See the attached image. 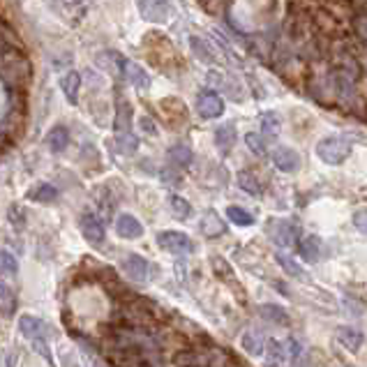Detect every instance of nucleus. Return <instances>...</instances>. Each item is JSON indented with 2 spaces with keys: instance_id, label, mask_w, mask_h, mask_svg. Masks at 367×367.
Listing matches in <instances>:
<instances>
[{
  "instance_id": "nucleus-1",
  "label": "nucleus",
  "mask_w": 367,
  "mask_h": 367,
  "mask_svg": "<svg viewBox=\"0 0 367 367\" xmlns=\"http://www.w3.org/2000/svg\"><path fill=\"white\" fill-rule=\"evenodd\" d=\"M132 109L129 104L123 99L118 104V114H116V146H118V153L123 155H134L136 148H139V136L132 132Z\"/></svg>"
},
{
  "instance_id": "nucleus-2",
  "label": "nucleus",
  "mask_w": 367,
  "mask_h": 367,
  "mask_svg": "<svg viewBox=\"0 0 367 367\" xmlns=\"http://www.w3.org/2000/svg\"><path fill=\"white\" fill-rule=\"evenodd\" d=\"M316 155L319 160H323L326 164H344L351 155V141H346L344 136H328V139L319 141L316 146Z\"/></svg>"
},
{
  "instance_id": "nucleus-3",
  "label": "nucleus",
  "mask_w": 367,
  "mask_h": 367,
  "mask_svg": "<svg viewBox=\"0 0 367 367\" xmlns=\"http://www.w3.org/2000/svg\"><path fill=\"white\" fill-rule=\"evenodd\" d=\"M266 231H268V238L275 242L277 247H291V245H296V240H298V227L291 224L289 220H270Z\"/></svg>"
},
{
  "instance_id": "nucleus-4",
  "label": "nucleus",
  "mask_w": 367,
  "mask_h": 367,
  "mask_svg": "<svg viewBox=\"0 0 367 367\" xmlns=\"http://www.w3.org/2000/svg\"><path fill=\"white\" fill-rule=\"evenodd\" d=\"M157 247H162L164 252H171V254H190L194 250V242H192L190 236L183 231H160Z\"/></svg>"
},
{
  "instance_id": "nucleus-5",
  "label": "nucleus",
  "mask_w": 367,
  "mask_h": 367,
  "mask_svg": "<svg viewBox=\"0 0 367 367\" xmlns=\"http://www.w3.org/2000/svg\"><path fill=\"white\" fill-rule=\"evenodd\" d=\"M139 16L148 23H164L169 18V0H139Z\"/></svg>"
},
{
  "instance_id": "nucleus-6",
  "label": "nucleus",
  "mask_w": 367,
  "mask_h": 367,
  "mask_svg": "<svg viewBox=\"0 0 367 367\" xmlns=\"http://www.w3.org/2000/svg\"><path fill=\"white\" fill-rule=\"evenodd\" d=\"M18 331H21L23 338H28L30 342L49 340V335H51L49 323L42 321L40 316H33V314H23L21 319H18Z\"/></svg>"
},
{
  "instance_id": "nucleus-7",
  "label": "nucleus",
  "mask_w": 367,
  "mask_h": 367,
  "mask_svg": "<svg viewBox=\"0 0 367 367\" xmlns=\"http://www.w3.org/2000/svg\"><path fill=\"white\" fill-rule=\"evenodd\" d=\"M121 268L129 279H134V282H146V279L151 277L153 266H151V261L139 257V254H129V257L123 259Z\"/></svg>"
},
{
  "instance_id": "nucleus-8",
  "label": "nucleus",
  "mask_w": 367,
  "mask_h": 367,
  "mask_svg": "<svg viewBox=\"0 0 367 367\" xmlns=\"http://www.w3.org/2000/svg\"><path fill=\"white\" fill-rule=\"evenodd\" d=\"M197 111H199V116L208 118V121L220 118L224 114V99L213 90H203L197 99Z\"/></svg>"
},
{
  "instance_id": "nucleus-9",
  "label": "nucleus",
  "mask_w": 367,
  "mask_h": 367,
  "mask_svg": "<svg viewBox=\"0 0 367 367\" xmlns=\"http://www.w3.org/2000/svg\"><path fill=\"white\" fill-rule=\"evenodd\" d=\"M79 229H81L84 238L88 240L90 245H102V242H104V236H107V231H104V224L99 222L95 215H90V213H84V215H81Z\"/></svg>"
},
{
  "instance_id": "nucleus-10",
  "label": "nucleus",
  "mask_w": 367,
  "mask_h": 367,
  "mask_svg": "<svg viewBox=\"0 0 367 367\" xmlns=\"http://www.w3.org/2000/svg\"><path fill=\"white\" fill-rule=\"evenodd\" d=\"M273 164L284 173H294L301 169V155H298L294 148L277 146L275 151H273Z\"/></svg>"
},
{
  "instance_id": "nucleus-11",
  "label": "nucleus",
  "mask_w": 367,
  "mask_h": 367,
  "mask_svg": "<svg viewBox=\"0 0 367 367\" xmlns=\"http://www.w3.org/2000/svg\"><path fill=\"white\" fill-rule=\"evenodd\" d=\"M116 233L121 236V238H127V240L141 238V236H144V224L136 220L134 215L121 213L116 220Z\"/></svg>"
},
{
  "instance_id": "nucleus-12",
  "label": "nucleus",
  "mask_w": 367,
  "mask_h": 367,
  "mask_svg": "<svg viewBox=\"0 0 367 367\" xmlns=\"http://www.w3.org/2000/svg\"><path fill=\"white\" fill-rule=\"evenodd\" d=\"M125 60H127L125 55L118 53V51H104V53H97L95 63H97V67H102L107 74H111V77H123Z\"/></svg>"
},
{
  "instance_id": "nucleus-13",
  "label": "nucleus",
  "mask_w": 367,
  "mask_h": 367,
  "mask_svg": "<svg viewBox=\"0 0 367 367\" xmlns=\"http://www.w3.org/2000/svg\"><path fill=\"white\" fill-rule=\"evenodd\" d=\"M321 252H323V242L319 236H305L303 240H298V254L307 264H316L321 259Z\"/></svg>"
},
{
  "instance_id": "nucleus-14",
  "label": "nucleus",
  "mask_w": 367,
  "mask_h": 367,
  "mask_svg": "<svg viewBox=\"0 0 367 367\" xmlns=\"http://www.w3.org/2000/svg\"><path fill=\"white\" fill-rule=\"evenodd\" d=\"M335 338L342 346H344L346 351L356 353L360 346H363L365 342V335L358 331V328H351V326H338V333H335Z\"/></svg>"
},
{
  "instance_id": "nucleus-15",
  "label": "nucleus",
  "mask_w": 367,
  "mask_h": 367,
  "mask_svg": "<svg viewBox=\"0 0 367 367\" xmlns=\"http://www.w3.org/2000/svg\"><path fill=\"white\" fill-rule=\"evenodd\" d=\"M123 79L129 81L134 88L139 90H148L151 88V74H148L144 67H139L132 60H125V70H123Z\"/></svg>"
},
{
  "instance_id": "nucleus-16",
  "label": "nucleus",
  "mask_w": 367,
  "mask_h": 367,
  "mask_svg": "<svg viewBox=\"0 0 367 367\" xmlns=\"http://www.w3.org/2000/svg\"><path fill=\"white\" fill-rule=\"evenodd\" d=\"M201 233L206 236V238H217V236L227 233V224H224V220L215 210H206L201 217Z\"/></svg>"
},
{
  "instance_id": "nucleus-17",
  "label": "nucleus",
  "mask_w": 367,
  "mask_h": 367,
  "mask_svg": "<svg viewBox=\"0 0 367 367\" xmlns=\"http://www.w3.org/2000/svg\"><path fill=\"white\" fill-rule=\"evenodd\" d=\"M266 363H268V367H284L287 365V344L284 342H277V340H270L266 342Z\"/></svg>"
},
{
  "instance_id": "nucleus-18",
  "label": "nucleus",
  "mask_w": 367,
  "mask_h": 367,
  "mask_svg": "<svg viewBox=\"0 0 367 367\" xmlns=\"http://www.w3.org/2000/svg\"><path fill=\"white\" fill-rule=\"evenodd\" d=\"M47 146H49V151L55 153V155L67 151V146H70V129L63 127V125L51 127L47 134Z\"/></svg>"
},
{
  "instance_id": "nucleus-19",
  "label": "nucleus",
  "mask_w": 367,
  "mask_h": 367,
  "mask_svg": "<svg viewBox=\"0 0 367 367\" xmlns=\"http://www.w3.org/2000/svg\"><path fill=\"white\" fill-rule=\"evenodd\" d=\"M240 346H242V351L250 353V356H261V353H264V349H266V340H264V335H261L259 331L250 328V331L242 333Z\"/></svg>"
},
{
  "instance_id": "nucleus-20",
  "label": "nucleus",
  "mask_w": 367,
  "mask_h": 367,
  "mask_svg": "<svg viewBox=\"0 0 367 367\" xmlns=\"http://www.w3.org/2000/svg\"><path fill=\"white\" fill-rule=\"evenodd\" d=\"M215 146H217V151L224 155L236 146V127L231 123H224V125L215 129Z\"/></svg>"
},
{
  "instance_id": "nucleus-21",
  "label": "nucleus",
  "mask_w": 367,
  "mask_h": 367,
  "mask_svg": "<svg viewBox=\"0 0 367 367\" xmlns=\"http://www.w3.org/2000/svg\"><path fill=\"white\" fill-rule=\"evenodd\" d=\"M28 199L35 203H53V201H58V190L49 183H40L28 190Z\"/></svg>"
},
{
  "instance_id": "nucleus-22",
  "label": "nucleus",
  "mask_w": 367,
  "mask_h": 367,
  "mask_svg": "<svg viewBox=\"0 0 367 367\" xmlns=\"http://www.w3.org/2000/svg\"><path fill=\"white\" fill-rule=\"evenodd\" d=\"M284 344H287V356H289L291 365H294V367H309L307 351H305V346L301 344V342L291 338L289 342H284Z\"/></svg>"
},
{
  "instance_id": "nucleus-23",
  "label": "nucleus",
  "mask_w": 367,
  "mask_h": 367,
  "mask_svg": "<svg viewBox=\"0 0 367 367\" xmlns=\"http://www.w3.org/2000/svg\"><path fill=\"white\" fill-rule=\"evenodd\" d=\"M259 314L264 316L266 321L270 323H277V326H287L289 323V314L284 307H279V305H273V303H266L259 307Z\"/></svg>"
},
{
  "instance_id": "nucleus-24",
  "label": "nucleus",
  "mask_w": 367,
  "mask_h": 367,
  "mask_svg": "<svg viewBox=\"0 0 367 367\" xmlns=\"http://www.w3.org/2000/svg\"><path fill=\"white\" fill-rule=\"evenodd\" d=\"M63 92H65V97H67V102L70 104H79V88H81V77L77 72H67L65 77H63Z\"/></svg>"
},
{
  "instance_id": "nucleus-25",
  "label": "nucleus",
  "mask_w": 367,
  "mask_h": 367,
  "mask_svg": "<svg viewBox=\"0 0 367 367\" xmlns=\"http://www.w3.org/2000/svg\"><path fill=\"white\" fill-rule=\"evenodd\" d=\"M166 157H169L171 164H176V166H190L192 160H194V155H192V151L185 144H178V146L169 148Z\"/></svg>"
},
{
  "instance_id": "nucleus-26",
  "label": "nucleus",
  "mask_w": 367,
  "mask_h": 367,
  "mask_svg": "<svg viewBox=\"0 0 367 367\" xmlns=\"http://www.w3.org/2000/svg\"><path fill=\"white\" fill-rule=\"evenodd\" d=\"M16 309V296L8 284L0 282V314L3 316H12Z\"/></svg>"
},
{
  "instance_id": "nucleus-27",
  "label": "nucleus",
  "mask_w": 367,
  "mask_h": 367,
  "mask_svg": "<svg viewBox=\"0 0 367 367\" xmlns=\"http://www.w3.org/2000/svg\"><path fill=\"white\" fill-rule=\"evenodd\" d=\"M259 123H261V132L264 136H270V139H275L279 134V118L277 114H273V111H266V114L259 116Z\"/></svg>"
},
{
  "instance_id": "nucleus-28",
  "label": "nucleus",
  "mask_w": 367,
  "mask_h": 367,
  "mask_svg": "<svg viewBox=\"0 0 367 367\" xmlns=\"http://www.w3.org/2000/svg\"><path fill=\"white\" fill-rule=\"evenodd\" d=\"M190 45H192V51L197 53L199 60H203V63H208V65L215 63L213 51H210V47L201 40V37H190Z\"/></svg>"
},
{
  "instance_id": "nucleus-29",
  "label": "nucleus",
  "mask_w": 367,
  "mask_h": 367,
  "mask_svg": "<svg viewBox=\"0 0 367 367\" xmlns=\"http://www.w3.org/2000/svg\"><path fill=\"white\" fill-rule=\"evenodd\" d=\"M227 217L236 224V227H252V224H254V217L240 206H229L227 208Z\"/></svg>"
},
{
  "instance_id": "nucleus-30",
  "label": "nucleus",
  "mask_w": 367,
  "mask_h": 367,
  "mask_svg": "<svg viewBox=\"0 0 367 367\" xmlns=\"http://www.w3.org/2000/svg\"><path fill=\"white\" fill-rule=\"evenodd\" d=\"M236 180H238V188H240V190H245L247 194H254V197H259V194H261V185H259V180L254 178L250 171H240V173H238V178H236Z\"/></svg>"
},
{
  "instance_id": "nucleus-31",
  "label": "nucleus",
  "mask_w": 367,
  "mask_h": 367,
  "mask_svg": "<svg viewBox=\"0 0 367 367\" xmlns=\"http://www.w3.org/2000/svg\"><path fill=\"white\" fill-rule=\"evenodd\" d=\"M275 259H277V264L282 266V268L287 270L291 277L305 279V270H303V266H298L296 261L291 259V257H287V254H282V252H277V254H275Z\"/></svg>"
},
{
  "instance_id": "nucleus-32",
  "label": "nucleus",
  "mask_w": 367,
  "mask_h": 367,
  "mask_svg": "<svg viewBox=\"0 0 367 367\" xmlns=\"http://www.w3.org/2000/svg\"><path fill=\"white\" fill-rule=\"evenodd\" d=\"M169 206L173 210V215L180 217V220H188L190 213H192V206H190L188 201H185L183 197H178V194H171L169 197Z\"/></svg>"
},
{
  "instance_id": "nucleus-33",
  "label": "nucleus",
  "mask_w": 367,
  "mask_h": 367,
  "mask_svg": "<svg viewBox=\"0 0 367 367\" xmlns=\"http://www.w3.org/2000/svg\"><path fill=\"white\" fill-rule=\"evenodd\" d=\"M0 273H8V275H16L18 273V261L8 250H0Z\"/></svg>"
},
{
  "instance_id": "nucleus-34",
  "label": "nucleus",
  "mask_w": 367,
  "mask_h": 367,
  "mask_svg": "<svg viewBox=\"0 0 367 367\" xmlns=\"http://www.w3.org/2000/svg\"><path fill=\"white\" fill-rule=\"evenodd\" d=\"M245 144H247V148H250L254 155H259V157H264V155H266V141H264V136L250 132V134H245Z\"/></svg>"
},
{
  "instance_id": "nucleus-35",
  "label": "nucleus",
  "mask_w": 367,
  "mask_h": 367,
  "mask_svg": "<svg viewBox=\"0 0 367 367\" xmlns=\"http://www.w3.org/2000/svg\"><path fill=\"white\" fill-rule=\"evenodd\" d=\"M353 227H356L360 233H367V208L358 210V213L353 215Z\"/></svg>"
},
{
  "instance_id": "nucleus-36",
  "label": "nucleus",
  "mask_w": 367,
  "mask_h": 367,
  "mask_svg": "<svg viewBox=\"0 0 367 367\" xmlns=\"http://www.w3.org/2000/svg\"><path fill=\"white\" fill-rule=\"evenodd\" d=\"M356 30H358V35L367 42V16H358L356 18Z\"/></svg>"
},
{
  "instance_id": "nucleus-37",
  "label": "nucleus",
  "mask_w": 367,
  "mask_h": 367,
  "mask_svg": "<svg viewBox=\"0 0 367 367\" xmlns=\"http://www.w3.org/2000/svg\"><path fill=\"white\" fill-rule=\"evenodd\" d=\"M65 3H70V5H79V3H84V0H65Z\"/></svg>"
},
{
  "instance_id": "nucleus-38",
  "label": "nucleus",
  "mask_w": 367,
  "mask_h": 367,
  "mask_svg": "<svg viewBox=\"0 0 367 367\" xmlns=\"http://www.w3.org/2000/svg\"><path fill=\"white\" fill-rule=\"evenodd\" d=\"M95 367H99V365H95Z\"/></svg>"
},
{
  "instance_id": "nucleus-39",
  "label": "nucleus",
  "mask_w": 367,
  "mask_h": 367,
  "mask_svg": "<svg viewBox=\"0 0 367 367\" xmlns=\"http://www.w3.org/2000/svg\"><path fill=\"white\" fill-rule=\"evenodd\" d=\"M349 367H353V365H349Z\"/></svg>"
}]
</instances>
